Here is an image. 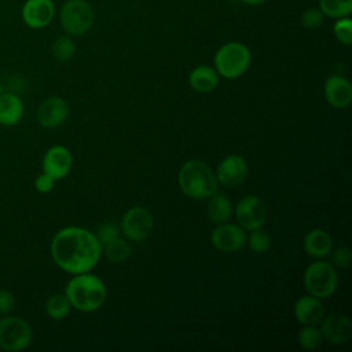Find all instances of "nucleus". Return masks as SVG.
I'll return each instance as SVG.
<instances>
[{"mask_svg": "<svg viewBox=\"0 0 352 352\" xmlns=\"http://www.w3.org/2000/svg\"><path fill=\"white\" fill-rule=\"evenodd\" d=\"M324 98L331 106L337 109L348 107L352 102L351 82L340 74L327 77L324 81Z\"/></svg>", "mask_w": 352, "mask_h": 352, "instance_id": "obj_16", "label": "nucleus"}, {"mask_svg": "<svg viewBox=\"0 0 352 352\" xmlns=\"http://www.w3.org/2000/svg\"><path fill=\"white\" fill-rule=\"evenodd\" d=\"M331 253V252H330ZM351 263V249L340 246L331 253V264L334 268H346Z\"/></svg>", "mask_w": 352, "mask_h": 352, "instance_id": "obj_31", "label": "nucleus"}, {"mask_svg": "<svg viewBox=\"0 0 352 352\" xmlns=\"http://www.w3.org/2000/svg\"><path fill=\"white\" fill-rule=\"evenodd\" d=\"M3 92H4V91H3V85L0 84V94H3Z\"/></svg>", "mask_w": 352, "mask_h": 352, "instance_id": "obj_35", "label": "nucleus"}, {"mask_svg": "<svg viewBox=\"0 0 352 352\" xmlns=\"http://www.w3.org/2000/svg\"><path fill=\"white\" fill-rule=\"evenodd\" d=\"M238 224L248 231L261 228L267 221V206L256 195L243 197L234 209Z\"/></svg>", "mask_w": 352, "mask_h": 352, "instance_id": "obj_9", "label": "nucleus"}, {"mask_svg": "<svg viewBox=\"0 0 352 352\" xmlns=\"http://www.w3.org/2000/svg\"><path fill=\"white\" fill-rule=\"evenodd\" d=\"M252 54L239 41H230L221 45L214 54V69L219 76L232 80L241 77L250 66Z\"/></svg>", "mask_w": 352, "mask_h": 352, "instance_id": "obj_4", "label": "nucleus"}, {"mask_svg": "<svg viewBox=\"0 0 352 352\" xmlns=\"http://www.w3.org/2000/svg\"><path fill=\"white\" fill-rule=\"evenodd\" d=\"M333 33L337 38L344 45H351L352 43V21L348 16L338 18L334 22L333 26Z\"/></svg>", "mask_w": 352, "mask_h": 352, "instance_id": "obj_28", "label": "nucleus"}, {"mask_svg": "<svg viewBox=\"0 0 352 352\" xmlns=\"http://www.w3.org/2000/svg\"><path fill=\"white\" fill-rule=\"evenodd\" d=\"M177 182L184 195L192 199H206L217 191V179L212 168L199 160L184 162L179 170Z\"/></svg>", "mask_w": 352, "mask_h": 352, "instance_id": "obj_3", "label": "nucleus"}, {"mask_svg": "<svg viewBox=\"0 0 352 352\" xmlns=\"http://www.w3.org/2000/svg\"><path fill=\"white\" fill-rule=\"evenodd\" d=\"M219 77L220 76L214 67L201 65L191 70L188 76V82L194 91L206 94L213 91L219 85Z\"/></svg>", "mask_w": 352, "mask_h": 352, "instance_id": "obj_20", "label": "nucleus"}, {"mask_svg": "<svg viewBox=\"0 0 352 352\" xmlns=\"http://www.w3.org/2000/svg\"><path fill=\"white\" fill-rule=\"evenodd\" d=\"M249 168L245 161L238 154H230L224 157L216 169V179L223 187L236 188L239 187L248 177Z\"/></svg>", "mask_w": 352, "mask_h": 352, "instance_id": "obj_10", "label": "nucleus"}, {"mask_svg": "<svg viewBox=\"0 0 352 352\" xmlns=\"http://www.w3.org/2000/svg\"><path fill=\"white\" fill-rule=\"evenodd\" d=\"M154 230V217L144 206L128 209L121 220V231L132 242H144Z\"/></svg>", "mask_w": 352, "mask_h": 352, "instance_id": "obj_8", "label": "nucleus"}, {"mask_svg": "<svg viewBox=\"0 0 352 352\" xmlns=\"http://www.w3.org/2000/svg\"><path fill=\"white\" fill-rule=\"evenodd\" d=\"M16 305L15 296L6 289H0V315H8Z\"/></svg>", "mask_w": 352, "mask_h": 352, "instance_id": "obj_32", "label": "nucleus"}, {"mask_svg": "<svg viewBox=\"0 0 352 352\" xmlns=\"http://www.w3.org/2000/svg\"><path fill=\"white\" fill-rule=\"evenodd\" d=\"M302 282L308 294L324 300L334 294L338 285V276L331 263L318 260L305 268Z\"/></svg>", "mask_w": 352, "mask_h": 352, "instance_id": "obj_6", "label": "nucleus"}, {"mask_svg": "<svg viewBox=\"0 0 352 352\" xmlns=\"http://www.w3.org/2000/svg\"><path fill=\"white\" fill-rule=\"evenodd\" d=\"M51 54L58 62H69L76 54V43L72 36L62 34L52 41Z\"/></svg>", "mask_w": 352, "mask_h": 352, "instance_id": "obj_24", "label": "nucleus"}, {"mask_svg": "<svg viewBox=\"0 0 352 352\" xmlns=\"http://www.w3.org/2000/svg\"><path fill=\"white\" fill-rule=\"evenodd\" d=\"M23 116V102L16 94H0V125H16Z\"/></svg>", "mask_w": 352, "mask_h": 352, "instance_id": "obj_19", "label": "nucleus"}, {"mask_svg": "<svg viewBox=\"0 0 352 352\" xmlns=\"http://www.w3.org/2000/svg\"><path fill=\"white\" fill-rule=\"evenodd\" d=\"M54 184H55V180L44 172L34 179V188L41 194L50 192L54 188Z\"/></svg>", "mask_w": 352, "mask_h": 352, "instance_id": "obj_33", "label": "nucleus"}, {"mask_svg": "<svg viewBox=\"0 0 352 352\" xmlns=\"http://www.w3.org/2000/svg\"><path fill=\"white\" fill-rule=\"evenodd\" d=\"M44 309L48 318L54 320H62L69 315L72 309V304L65 294L56 293L48 297V300L45 301Z\"/></svg>", "mask_w": 352, "mask_h": 352, "instance_id": "obj_23", "label": "nucleus"}, {"mask_svg": "<svg viewBox=\"0 0 352 352\" xmlns=\"http://www.w3.org/2000/svg\"><path fill=\"white\" fill-rule=\"evenodd\" d=\"M234 208L231 201L223 192H213L208 202V217L214 224H223L231 220Z\"/></svg>", "mask_w": 352, "mask_h": 352, "instance_id": "obj_21", "label": "nucleus"}, {"mask_svg": "<svg viewBox=\"0 0 352 352\" xmlns=\"http://www.w3.org/2000/svg\"><path fill=\"white\" fill-rule=\"evenodd\" d=\"M95 22V11L85 0H66L59 10V23L72 37L88 33Z\"/></svg>", "mask_w": 352, "mask_h": 352, "instance_id": "obj_5", "label": "nucleus"}, {"mask_svg": "<svg viewBox=\"0 0 352 352\" xmlns=\"http://www.w3.org/2000/svg\"><path fill=\"white\" fill-rule=\"evenodd\" d=\"M323 340L330 344H345L352 338V322L344 314H331L320 320Z\"/></svg>", "mask_w": 352, "mask_h": 352, "instance_id": "obj_15", "label": "nucleus"}, {"mask_svg": "<svg viewBox=\"0 0 352 352\" xmlns=\"http://www.w3.org/2000/svg\"><path fill=\"white\" fill-rule=\"evenodd\" d=\"M324 18L326 16L319 7H309L301 14V25L308 30H315L322 26Z\"/></svg>", "mask_w": 352, "mask_h": 352, "instance_id": "obj_30", "label": "nucleus"}, {"mask_svg": "<svg viewBox=\"0 0 352 352\" xmlns=\"http://www.w3.org/2000/svg\"><path fill=\"white\" fill-rule=\"evenodd\" d=\"M102 253L111 263H122L128 260L132 254L131 245L121 236L110 241L102 246Z\"/></svg>", "mask_w": 352, "mask_h": 352, "instance_id": "obj_22", "label": "nucleus"}, {"mask_svg": "<svg viewBox=\"0 0 352 352\" xmlns=\"http://www.w3.org/2000/svg\"><path fill=\"white\" fill-rule=\"evenodd\" d=\"M210 241L213 246L221 252L232 253L241 250L246 245V234L239 224L223 223L212 231Z\"/></svg>", "mask_w": 352, "mask_h": 352, "instance_id": "obj_12", "label": "nucleus"}, {"mask_svg": "<svg viewBox=\"0 0 352 352\" xmlns=\"http://www.w3.org/2000/svg\"><path fill=\"white\" fill-rule=\"evenodd\" d=\"M294 316L302 326H318L324 316V308L319 298L307 294L296 301Z\"/></svg>", "mask_w": 352, "mask_h": 352, "instance_id": "obj_17", "label": "nucleus"}, {"mask_svg": "<svg viewBox=\"0 0 352 352\" xmlns=\"http://www.w3.org/2000/svg\"><path fill=\"white\" fill-rule=\"evenodd\" d=\"M243 3H246V4H249V6H260V4H263L265 0H242Z\"/></svg>", "mask_w": 352, "mask_h": 352, "instance_id": "obj_34", "label": "nucleus"}, {"mask_svg": "<svg viewBox=\"0 0 352 352\" xmlns=\"http://www.w3.org/2000/svg\"><path fill=\"white\" fill-rule=\"evenodd\" d=\"M324 16L331 19H338L349 16L352 12V0H319L318 6Z\"/></svg>", "mask_w": 352, "mask_h": 352, "instance_id": "obj_25", "label": "nucleus"}, {"mask_svg": "<svg viewBox=\"0 0 352 352\" xmlns=\"http://www.w3.org/2000/svg\"><path fill=\"white\" fill-rule=\"evenodd\" d=\"M32 341L33 330L25 319L10 314L0 318V349L19 352L26 349Z\"/></svg>", "mask_w": 352, "mask_h": 352, "instance_id": "obj_7", "label": "nucleus"}, {"mask_svg": "<svg viewBox=\"0 0 352 352\" xmlns=\"http://www.w3.org/2000/svg\"><path fill=\"white\" fill-rule=\"evenodd\" d=\"M21 18L30 29H44L55 18V4L52 0H25Z\"/></svg>", "mask_w": 352, "mask_h": 352, "instance_id": "obj_11", "label": "nucleus"}, {"mask_svg": "<svg viewBox=\"0 0 352 352\" xmlns=\"http://www.w3.org/2000/svg\"><path fill=\"white\" fill-rule=\"evenodd\" d=\"M297 341H298L300 346L307 351H314V349L319 348L323 342V336H322L320 327L304 326L297 334Z\"/></svg>", "mask_w": 352, "mask_h": 352, "instance_id": "obj_26", "label": "nucleus"}, {"mask_svg": "<svg viewBox=\"0 0 352 352\" xmlns=\"http://www.w3.org/2000/svg\"><path fill=\"white\" fill-rule=\"evenodd\" d=\"M55 264L73 275L89 272L102 256V245L95 234L82 227H65L59 230L50 246Z\"/></svg>", "mask_w": 352, "mask_h": 352, "instance_id": "obj_1", "label": "nucleus"}, {"mask_svg": "<svg viewBox=\"0 0 352 352\" xmlns=\"http://www.w3.org/2000/svg\"><path fill=\"white\" fill-rule=\"evenodd\" d=\"M73 164L72 153L67 147L56 144L50 147L43 157V172L51 176L55 182L65 179Z\"/></svg>", "mask_w": 352, "mask_h": 352, "instance_id": "obj_13", "label": "nucleus"}, {"mask_svg": "<svg viewBox=\"0 0 352 352\" xmlns=\"http://www.w3.org/2000/svg\"><path fill=\"white\" fill-rule=\"evenodd\" d=\"M246 243L249 249L254 253H264L271 246V236L267 231L261 228H256L250 231V235L246 238Z\"/></svg>", "mask_w": 352, "mask_h": 352, "instance_id": "obj_27", "label": "nucleus"}, {"mask_svg": "<svg viewBox=\"0 0 352 352\" xmlns=\"http://www.w3.org/2000/svg\"><path fill=\"white\" fill-rule=\"evenodd\" d=\"M69 117V104L59 96L44 99L36 111V120L43 128L60 126Z\"/></svg>", "mask_w": 352, "mask_h": 352, "instance_id": "obj_14", "label": "nucleus"}, {"mask_svg": "<svg viewBox=\"0 0 352 352\" xmlns=\"http://www.w3.org/2000/svg\"><path fill=\"white\" fill-rule=\"evenodd\" d=\"M65 296L72 308L81 312H94L99 309L106 300V287L102 279L89 272L74 275L66 285Z\"/></svg>", "mask_w": 352, "mask_h": 352, "instance_id": "obj_2", "label": "nucleus"}, {"mask_svg": "<svg viewBox=\"0 0 352 352\" xmlns=\"http://www.w3.org/2000/svg\"><path fill=\"white\" fill-rule=\"evenodd\" d=\"M120 232H121V230H120V227H118L116 223H113V221H104V223H100V224L96 227V230H95L94 234H95L96 239L99 241V243L103 246V245L109 243L110 241L118 238V236H120Z\"/></svg>", "mask_w": 352, "mask_h": 352, "instance_id": "obj_29", "label": "nucleus"}, {"mask_svg": "<svg viewBox=\"0 0 352 352\" xmlns=\"http://www.w3.org/2000/svg\"><path fill=\"white\" fill-rule=\"evenodd\" d=\"M302 246L308 256L323 258L330 254L333 249V239L327 231L322 228H312L305 234Z\"/></svg>", "mask_w": 352, "mask_h": 352, "instance_id": "obj_18", "label": "nucleus"}]
</instances>
